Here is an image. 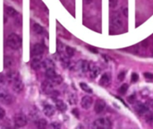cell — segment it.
Here are the masks:
<instances>
[{
	"label": "cell",
	"instance_id": "cell-1",
	"mask_svg": "<svg viewBox=\"0 0 153 129\" xmlns=\"http://www.w3.org/2000/svg\"><path fill=\"white\" fill-rule=\"evenodd\" d=\"M7 46L12 49H18L22 46V39L19 35L15 33H11L6 40Z\"/></svg>",
	"mask_w": 153,
	"mask_h": 129
},
{
	"label": "cell",
	"instance_id": "cell-2",
	"mask_svg": "<svg viewBox=\"0 0 153 129\" xmlns=\"http://www.w3.org/2000/svg\"><path fill=\"white\" fill-rule=\"evenodd\" d=\"M112 126L111 121L107 118H100L94 121L93 128L98 129H108L110 128Z\"/></svg>",
	"mask_w": 153,
	"mask_h": 129
},
{
	"label": "cell",
	"instance_id": "cell-3",
	"mask_svg": "<svg viewBox=\"0 0 153 129\" xmlns=\"http://www.w3.org/2000/svg\"><path fill=\"white\" fill-rule=\"evenodd\" d=\"M13 102V96L5 90L0 89V103L4 105H10Z\"/></svg>",
	"mask_w": 153,
	"mask_h": 129
},
{
	"label": "cell",
	"instance_id": "cell-4",
	"mask_svg": "<svg viewBox=\"0 0 153 129\" xmlns=\"http://www.w3.org/2000/svg\"><path fill=\"white\" fill-rule=\"evenodd\" d=\"M28 120L25 115L23 114H17L14 117V125L16 128H23L27 125Z\"/></svg>",
	"mask_w": 153,
	"mask_h": 129
},
{
	"label": "cell",
	"instance_id": "cell-5",
	"mask_svg": "<svg viewBox=\"0 0 153 129\" xmlns=\"http://www.w3.org/2000/svg\"><path fill=\"white\" fill-rule=\"evenodd\" d=\"M41 89L43 91V92L45 94L50 95V93L54 91V84L51 83V81H49L48 79L44 81L41 84Z\"/></svg>",
	"mask_w": 153,
	"mask_h": 129
},
{
	"label": "cell",
	"instance_id": "cell-6",
	"mask_svg": "<svg viewBox=\"0 0 153 129\" xmlns=\"http://www.w3.org/2000/svg\"><path fill=\"white\" fill-rule=\"evenodd\" d=\"M111 22H112V24L117 28H120L124 25V22H123V19H122V16L119 13H113L112 17H111Z\"/></svg>",
	"mask_w": 153,
	"mask_h": 129
},
{
	"label": "cell",
	"instance_id": "cell-7",
	"mask_svg": "<svg viewBox=\"0 0 153 129\" xmlns=\"http://www.w3.org/2000/svg\"><path fill=\"white\" fill-rule=\"evenodd\" d=\"M31 54L32 56H41L44 51H45V46L43 44H39V43H37L35 44L33 47H32V49H31Z\"/></svg>",
	"mask_w": 153,
	"mask_h": 129
},
{
	"label": "cell",
	"instance_id": "cell-8",
	"mask_svg": "<svg viewBox=\"0 0 153 129\" xmlns=\"http://www.w3.org/2000/svg\"><path fill=\"white\" fill-rule=\"evenodd\" d=\"M31 68L33 70H39L41 66H42V58L41 56H34L31 63H30Z\"/></svg>",
	"mask_w": 153,
	"mask_h": 129
},
{
	"label": "cell",
	"instance_id": "cell-9",
	"mask_svg": "<svg viewBox=\"0 0 153 129\" xmlns=\"http://www.w3.org/2000/svg\"><path fill=\"white\" fill-rule=\"evenodd\" d=\"M136 113L139 115V116H143L145 114L148 113L149 111V106L146 105V104H143V103H138L135 108H134Z\"/></svg>",
	"mask_w": 153,
	"mask_h": 129
},
{
	"label": "cell",
	"instance_id": "cell-10",
	"mask_svg": "<svg viewBox=\"0 0 153 129\" xmlns=\"http://www.w3.org/2000/svg\"><path fill=\"white\" fill-rule=\"evenodd\" d=\"M12 84H13V89L15 92L19 93L23 90L24 84H23V82L22 81V79H20V77H17Z\"/></svg>",
	"mask_w": 153,
	"mask_h": 129
},
{
	"label": "cell",
	"instance_id": "cell-11",
	"mask_svg": "<svg viewBox=\"0 0 153 129\" xmlns=\"http://www.w3.org/2000/svg\"><path fill=\"white\" fill-rule=\"evenodd\" d=\"M92 103H93L92 98H91V96H88V95L82 97V101H81V105H82V107L84 110H89V109L91 107Z\"/></svg>",
	"mask_w": 153,
	"mask_h": 129
},
{
	"label": "cell",
	"instance_id": "cell-12",
	"mask_svg": "<svg viewBox=\"0 0 153 129\" xmlns=\"http://www.w3.org/2000/svg\"><path fill=\"white\" fill-rule=\"evenodd\" d=\"M106 109V102L103 100H98L94 105V110L97 114L102 113Z\"/></svg>",
	"mask_w": 153,
	"mask_h": 129
},
{
	"label": "cell",
	"instance_id": "cell-13",
	"mask_svg": "<svg viewBox=\"0 0 153 129\" xmlns=\"http://www.w3.org/2000/svg\"><path fill=\"white\" fill-rule=\"evenodd\" d=\"M89 72H90V76L92 79L97 78L100 74V68L95 65H91L90 64V68H89Z\"/></svg>",
	"mask_w": 153,
	"mask_h": 129
},
{
	"label": "cell",
	"instance_id": "cell-14",
	"mask_svg": "<svg viewBox=\"0 0 153 129\" xmlns=\"http://www.w3.org/2000/svg\"><path fill=\"white\" fill-rule=\"evenodd\" d=\"M77 67L82 73H87V72H89L90 63L86 60H80L77 63Z\"/></svg>",
	"mask_w": 153,
	"mask_h": 129
},
{
	"label": "cell",
	"instance_id": "cell-15",
	"mask_svg": "<svg viewBox=\"0 0 153 129\" xmlns=\"http://www.w3.org/2000/svg\"><path fill=\"white\" fill-rule=\"evenodd\" d=\"M43 112L47 117H52V116H54V114L56 112V109L54 106H52L50 104H46L44 106Z\"/></svg>",
	"mask_w": 153,
	"mask_h": 129
},
{
	"label": "cell",
	"instance_id": "cell-16",
	"mask_svg": "<svg viewBox=\"0 0 153 129\" xmlns=\"http://www.w3.org/2000/svg\"><path fill=\"white\" fill-rule=\"evenodd\" d=\"M110 82H111V75H110L109 74L106 73V74H104V75L101 76V78H100V84L101 86L106 87V86L109 85Z\"/></svg>",
	"mask_w": 153,
	"mask_h": 129
},
{
	"label": "cell",
	"instance_id": "cell-17",
	"mask_svg": "<svg viewBox=\"0 0 153 129\" xmlns=\"http://www.w3.org/2000/svg\"><path fill=\"white\" fill-rule=\"evenodd\" d=\"M55 102H56V108L57 109V110H59L61 112H65L67 110V106L63 101L56 100V101H55Z\"/></svg>",
	"mask_w": 153,
	"mask_h": 129
},
{
	"label": "cell",
	"instance_id": "cell-18",
	"mask_svg": "<svg viewBox=\"0 0 153 129\" xmlns=\"http://www.w3.org/2000/svg\"><path fill=\"white\" fill-rule=\"evenodd\" d=\"M60 61L65 68H67L71 65V61L68 56H65L64 54H60Z\"/></svg>",
	"mask_w": 153,
	"mask_h": 129
},
{
	"label": "cell",
	"instance_id": "cell-19",
	"mask_svg": "<svg viewBox=\"0 0 153 129\" xmlns=\"http://www.w3.org/2000/svg\"><path fill=\"white\" fill-rule=\"evenodd\" d=\"M17 77H19V74L17 71H13V70L9 71L7 73V75H6V78H7L9 83H13Z\"/></svg>",
	"mask_w": 153,
	"mask_h": 129
},
{
	"label": "cell",
	"instance_id": "cell-20",
	"mask_svg": "<svg viewBox=\"0 0 153 129\" xmlns=\"http://www.w3.org/2000/svg\"><path fill=\"white\" fill-rule=\"evenodd\" d=\"M42 66L47 70V69H50V68H55V64L51 59L47 58L42 61Z\"/></svg>",
	"mask_w": 153,
	"mask_h": 129
},
{
	"label": "cell",
	"instance_id": "cell-21",
	"mask_svg": "<svg viewBox=\"0 0 153 129\" xmlns=\"http://www.w3.org/2000/svg\"><path fill=\"white\" fill-rule=\"evenodd\" d=\"M32 29H33V31L37 33V34H43L44 32H45V30H44V28L40 25V24H39V23H34L33 24V26H32Z\"/></svg>",
	"mask_w": 153,
	"mask_h": 129
},
{
	"label": "cell",
	"instance_id": "cell-22",
	"mask_svg": "<svg viewBox=\"0 0 153 129\" xmlns=\"http://www.w3.org/2000/svg\"><path fill=\"white\" fill-rule=\"evenodd\" d=\"M5 13H6V14H7L8 16H11V17H14V16H16V15L18 14L17 11H16L14 8L11 7V6L6 7V9H5Z\"/></svg>",
	"mask_w": 153,
	"mask_h": 129
},
{
	"label": "cell",
	"instance_id": "cell-23",
	"mask_svg": "<svg viewBox=\"0 0 153 129\" xmlns=\"http://www.w3.org/2000/svg\"><path fill=\"white\" fill-rule=\"evenodd\" d=\"M55 75H56V71H55V68L47 69L46 72H45V76H46L48 79H51V78H53Z\"/></svg>",
	"mask_w": 153,
	"mask_h": 129
},
{
	"label": "cell",
	"instance_id": "cell-24",
	"mask_svg": "<svg viewBox=\"0 0 153 129\" xmlns=\"http://www.w3.org/2000/svg\"><path fill=\"white\" fill-rule=\"evenodd\" d=\"M49 81H51V83L54 84V85H58V84H60L61 83H62V81H63V79H62V77L60 76V75H55L53 78H51V79H48Z\"/></svg>",
	"mask_w": 153,
	"mask_h": 129
},
{
	"label": "cell",
	"instance_id": "cell-25",
	"mask_svg": "<svg viewBox=\"0 0 153 129\" xmlns=\"http://www.w3.org/2000/svg\"><path fill=\"white\" fill-rule=\"evenodd\" d=\"M4 67L5 68H9L13 66V59L8 57V56H5L4 58Z\"/></svg>",
	"mask_w": 153,
	"mask_h": 129
},
{
	"label": "cell",
	"instance_id": "cell-26",
	"mask_svg": "<svg viewBox=\"0 0 153 129\" xmlns=\"http://www.w3.org/2000/svg\"><path fill=\"white\" fill-rule=\"evenodd\" d=\"M35 124L37 125V127H38V128H45L46 127H47V120L46 119H39V120H37L36 122H35Z\"/></svg>",
	"mask_w": 153,
	"mask_h": 129
},
{
	"label": "cell",
	"instance_id": "cell-27",
	"mask_svg": "<svg viewBox=\"0 0 153 129\" xmlns=\"http://www.w3.org/2000/svg\"><path fill=\"white\" fill-rule=\"evenodd\" d=\"M80 87H81V89H82V91H84L85 92H87V93H92V89H91L87 84H85V83H81V84H80Z\"/></svg>",
	"mask_w": 153,
	"mask_h": 129
},
{
	"label": "cell",
	"instance_id": "cell-28",
	"mask_svg": "<svg viewBox=\"0 0 153 129\" xmlns=\"http://www.w3.org/2000/svg\"><path fill=\"white\" fill-rule=\"evenodd\" d=\"M68 102L71 104V105H75L77 103V97L75 94L74 93H71L68 97Z\"/></svg>",
	"mask_w": 153,
	"mask_h": 129
},
{
	"label": "cell",
	"instance_id": "cell-29",
	"mask_svg": "<svg viewBox=\"0 0 153 129\" xmlns=\"http://www.w3.org/2000/svg\"><path fill=\"white\" fill-rule=\"evenodd\" d=\"M65 53H66V55H67L69 57H73V56L74 55L75 50H74V48H73L72 47L66 46V47H65Z\"/></svg>",
	"mask_w": 153,
	"mask_h": 129
},
{
	"label": "cell",
	"instance_id": "cell-30",
	"mask_svg": "<svg viewBox=\"0 0 153 129\" xmlns=\"http://www.w3.org/2000/svg\"><path fill=\"white\" fill-rule=\"evenodd\" d=\"M64 49H65V46L63 45V43H62L61 41L57 40V51H58L59 55H60V54H63Z\"/></svg>",
	"mask_w": 153,
	"mask_h": 129
},
{
	"label": "cell",
	"instance_id": "cell-31",
	"mask_svg": "<svg viewBox=\"0 0 153 129\" xmlns=\"http://www.w3.org/2000/svg\"><path fill=\"white\" fill-rule=\"evenodd\" d=\"M127 90H128V84H123V85L119 88V92H120L121 94H126V92H127Z\"/></svg>",
	"mask_w": 153,
	"mask_h": 129
},
{
	"label": "cell",
	"instance_id": "cell-32",
	"mask_svg": "<svg viewBox=\"0 0 153 129\" xmlns=\"http://www.w3.org/2000/svg\"><path fill=\"white\" fill-rule=\"evenodd\" d=\"M126 72L125 71H122V72H120L119 74H118V75H117V79H118V81H123L124 79H125V77H126Z\"/></svg>",
	"mask_w": 153,
	"mask_h": 129
},
{
	"label": "cell",
	"instance_id": "cell-33",
	"mask_svg": "<svg viewBox=\"0 0 153 129\" xmlns=\"http://www.w3.org/2000/svg\"><path fill=\"white\" fill-rule=\"evenodd\" d=\"M118 4V0H109V5L111 8H116Z\"/></svg>",
	"mask_w": 153,
	"mask_h": 129
},
{
	"label": "cell",
	"instance_id": "cell-34",
	"mask_svg": "<svg viewBox=\"0 0 153 129\" xmlns=\"http://www.w3.org/2000/svg\"><path fill=\"white\" fill-rule=\"evenodd\" d=\"M138 79H139V75H138L136 73H134V74L132 75V76H131V81H132V83H136V82L138 81Z\"/></svg>",
	"mask_w": 153,
	"mask_h": 129
},
{
	"label": "cell",
	"instance_id": "cell-35",
	"mask_svg": "<svg viewBox=\"0 0 153 129\" xmlns=\"http://www.w3.org/2000/svg\"><path fill=\"white\" fill-rule=\"evenodd\" d=\"M6 78L3 74H0V87H2L4 84H5Z\"/></svg>",
	"mask_w": 153,
	"mask_h": 129
},
{
	"label": "cell",
	"instance_id": "cell-36",
	"mask_svg": "<svg viewBox=\"0 0 153 129\" xmlns=\"http://www.w3.org/2000/svg\"><path fill=\"white\" fill-rule=\"evenodd\" d=\"M87 48H88V49H89L91 52H92V53H94V54H98V53H99L98 49H97L95 47H92V46H87Z\"/></svg>",
	"mask_w": 153,
	"mask_h": 129
},
{
	"label": "cell",
	"instance_id": "cell-37",
	"mask_svg": "<svg viewBox=\"0 0 153 129\" xmlns=\"http://www.w3.org/2000/svg\"><path fill=\"white\" fill-rule=\"evenodd\" d=\"M144 77L146 78V79H148V80H150V81H152L153 79V75L152 73H144Z\"/></svg>",
	"mask_w": 153,
	"mask_h": 129
},
{
	"label": "cell",
	"instance_id": "cell-38",
	"mask_svg": "<svg viewBox=\"0 0 153 129\" xmlns=\"http://www.w3.org/2000/svg\"><path fill=\"white\" fill-rule=\"evenodd\" d=\"M50 127L53 128H61V125L58 124L57 122H54V123H52V124L50 125Z\"/></svg>",
	"mask_w": 153,
	"mask_h": 129
},
{
	"label": "cell",
	"instance_id": "cell-39",
	"mask_svg": "<svg viewBox=\"0 0 153 129\" xmlns=\"http://www.w3.org/2000/svg\"><path fill=\"white\" fill-rule=\"evenodd\" d=\"M4 117H5V111L4 110V109L0 107V119H3Z\"/></svg>",
	"mask_w": 153,
	"mask_h": 129
},
{
	"label": "cell",
	"instance_id": "cell-40",
	"mask_svg": "<svg viewBox=\"0 0 153 129\" xmlns=\"http://www.w3.org/2000/svg\"><path fill=\"white\" fill-rule=\"evenodd\" d=\"M72 112H73V114H74L76 118H79V111H78L77 109H74V110H72Z\"/></svg>",
	"mask_w": 153,
	"mask_h": 129
},
{
	"label": "cell",
	"instance_id": "cell-41",
	"mask_svg": "<svg viewBox=\"0 0 153 129\" xmlns=\"http://www.w3.org/2000/svg\"><path fill=\"white\" fill-rule=\"evenodd\" d=\"M123 12H124V14H125L126 16H128V9H127L126 7L123 9Z\"/></svg>",
	"mask_w": 153,
	"mask_h": 129
},
{
	"label": "cell",
	"instance_id": "cell-42",
	"mask_svg": "<svg viewBox=\"0 0 153 129\" xmlns=\"http://www.w3.org/2000/svg\"><path fill=\"white\" fill-rule=\"evenodd\" d=\"M91 1H92V0H84V2H85L86 4H90V3H91Z\"/></svg>",
	"mask_w": 153,
	"mask_h": 129
}]
</instances>
